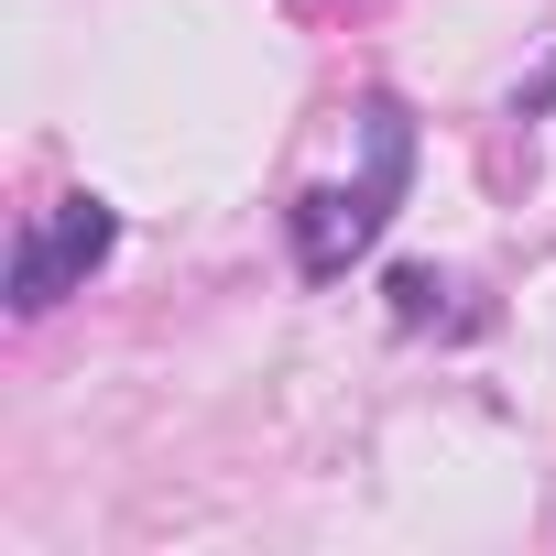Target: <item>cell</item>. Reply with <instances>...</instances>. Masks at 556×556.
I'll use <instances>...</instances> for the list:
<instances>
[{"instance_id": "1", "label": "cell", "mask_w": 556, "mask_h": 556, "mask_svg": "<svg viewBox=\"0 0 556 556\" xmlns=\"http://www.w3.org/2000/svg\"><path fill=\"white\" fill-rule=\"evenodd\" d=\"M361 142H371V164L361 175H339V186H306L295 197V262L317 273H350V251H371L382 240V218L404 207V186H415V121L393 110V99H361Z\"/></svg>"}, {"instance_id": "2", "label": "cell", "mask_w": 556, "mask_h": 556, "mask_svg": "<svg viewBox=\"0 0 556 556\" xmlns=\"http://www.w3.org/2000/svg\"><path fill=\"white\" fill-rule=\"evenodd\" d=\"M110 240H121L110 197H55V207H34V218H23V240H12V317L66 306L88 273L110 262Z\"/></svg>"}, {"instance_id": "3", "label": "cell", "mask_w": 556, "mask_h": 556, "mask_svg": "<svg viewBox=\"0 0 556 556\" xmlns=\"http://www.w3.org/2000/svg\"><path fill=\"white\" fill-rule=\"evenodd\" d=\"M437 295H447V285H437V273H426V262H404V273H393V306H404V317H415V328H426V317H437Z\"/></svg>"}]
</instances>
